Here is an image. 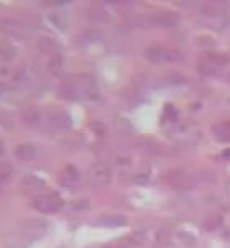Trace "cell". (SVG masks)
I'll return each mask as SVG.
<instances>
[{"label":"cell","mask_w":230,"mask_h":248,"mask_svg":"<svg viewBox=\"0 0 230 248\" xmlns=\"http://www.w3.org/2000/svg\"><path fill=\"white\" fill-rule=\"evenodd\" d=\"M105 248H122V247H118V245H109V247H105Z\"/></svg>","instance_id":"d6986e66"},{"label":"cell","mask_w":230,"mask_h":248,"mask_svg":"<svg viewBox=\"0 0 230 248\" xmlns=\"http://www.w3.org/2000/svg\"><path fill=\"white\" fill-rule=\"evenodd\" d=\"M49 120L52 122L55 127L59 128H64V130H67V128H70L72 125V118L68 115L65 110H60V108H55V107H52L50 110H49Z\"/></svg>","instance_id":"8992f818"},{"label":"cell","mask_w":230,"mask_h":248,"mask_svg":"<svg viewBox=\"0 0 230 248\" xmlns=\"http://www.w3.org/2000/svg\"><path fill=\"white\" fill-rule=\"evenodd\" d=\"M24 185H30V186H32V190L45 188V182H42L40 178H37V177H25ZM30 186H29V188H30Z\"/></svg>","instance_id":"9a60e30c"},{"label":"cell","mask_w":230,"mask_h":248,"mask_svg":"<svg viewBox=\"0 0 230 248\" xmlns=\"http://www.w3.org/2000/svg\"><path fill=\"white\" fill-rule=\"evenodd\" d=\"M198 72H200V74H204V75H217V74H220V70H218V68L207 65V63H204V62L198 63Z\"/></svg>","instance_id":"e0dca14e"},{"label":"cell","mask_w":230,"mask_h":248,"mask_svg":"<svg viewBox=\"0 0 230 248\" xmlns=\"http://www.w3.org/2000/svg\"><path fill=\"white\" fill-rule=\"evenodd\" d=\"M222 10H224V5H222V3H217V2H205V3H202V7H200V12H202V15H205V17L218 15Z\"/></svg>","instance_id":"7c38bea8"},{"label":"cell","mask_w":230,"mask_h":248,"mask_svg":"<svg viewBox=\"0 0 230 248\" xmlns=\"http://www.w3.org/2000/svg\"><path fill=\"white\" fill-rule=\"evenodd\" d=\"M200 62H204V63H207V65L215 67V68H218V70H222V67L227 65V63L230 62V57L225 52H207Z\"/></svg>","instance_id":"52a82bcc"},{"label":"cell","mask_w":230,"mask_h":248,"mask_svg":"<svg viewBox=\"0 0 230 248\" xmlns=\"http://www.w3.org/2000/svg\"><path fill=\"white\" fill-rule=\"evenodd\" d=\"M14 53H15L14 45H10L9 42H5V40L0 42V57H3V59H12Z\"/></svg>","instance_id":"5bb4252c"},{"label":"cell","mask_w":230,"mask_h":248,"mask_svg":"<svg viewBox=\"0 0 230 248\" xmlns=\"http://www.w3.org/2000/svg\"><path fill=\"white\" fill-rule=\"evenodd\" d=\"M148 180H150V170L147 169L137 171V175L133 177V182L139 183V185H145V183H148Z\"/></svg>","instance_id":"2e32d148"},{"label":"cell","mask_w":230,"mask_h":248,"mask_svg":"<svg viewBox=\"0 0 230 248\" xmlns=\"http://www.w3.org/2000/svg\"><path fill=\"white\" fill-rule=\"evenodd\" d=\"M14 155L17 157V160H20V162L29 163V162H32V160H35L37 148H35V145H32V143H20L15 147Z\"/></svg>","instance_id":"ba28073f"},{"label":"cell","mask_w":230,"mask_h":248,"mask_svg":"<svg viewBox=\"0 0 230 248\" xmlns=\"http://www.w3.org/2000/svg\"><path fill=\"white\" fill-rule=\"evenodd\" d=\"M3 150H5V145H3V142L0 140V155L3 154Z\"/></svg>","instance_id":"ac0fdd59"},{"label":"cell","mask_w":230,"mask_h":248,"mask_svg":"<svg viewBox=\"0 0 230 248\" xmlns=\"http://www.w3.org/2000/svg\"><path fill=\"white\" fill-rule=\"evenodd\" d=\"M148 24L157 29H174L179 24V17L172 12H157L148 18Z\"/></svg>","instance_id":"277c9868"},{"label":"cell","mask_w":230,"mask_h":248,"mask_svg":"<svg viewBox=\"0 0 230 248\" xmlns=\"http://www.w3.org/2000/svg\"><path fill=\"white\" fill-rule=\"evenodd\" d=\"M89 177H90L92 185L105 186V185H109L110 180H112V170H110V167L107 165V163L95 162V163H92V165H90Z\"/></svg>","instance_id":"3957f363"},{"label":"cell","mask_w":230,"mask_h":248,"mask_svg":"<svg viewBox=\"0 0 230 248\" xmlns=\"http://www.w3.org/2000/svg\"><path fill=\"white\" fill-rule=\"evenodd\" d=\"M145 57L153 63H170L182 60V53L175 48L162 47V45H153V47L145 50Z\"/></svg>","instance_id":"7a4b0ae2"},{"label":"cell","mask_w":230,"mask_h":248,"mask_svg":"<svg viewBox=\"0 0 230 248\" xmlns=\"http://www.w3.org/2000/svg\"><path fill=\"white\" fill-rule=\"evenodd\" d=\"M94 223L103 228H118V227H124V225L127 223V220L118 215H107V217H102V218L95 220Z\"/></svg>","instance_id":"9c48e42d"},{"label":"cell","mask_w":230,"mask_h":248,"mask_svg":"<svg viewBox=\"0 0 230 248\" xmlns=\"http://www.w3.org/2000/svg\"><path fill=\"white\" fill-rule=\"evenodd\" d=\"M22 120L25 122L27 125H37L38 120H40V112H38L37 107L33 105H27L22 108Z\"/></svg>","instance_id":"30bf717a"},{"label":"cell","mask_w":230,"mask_h":248,"mask_svg":"<svg viewBox=\"0 0 230 248\" xmlns=\"http://www.w3.org/2000/svg\"><path fill=\"white\" fill-rule=\"evenodd\" d=\"M214 135H215V139L220 140V142H230V120L215 125V127H214Z\"/></svg>","instance_id":"8fae6325"},{"label":"cell","mask_w":230,"mask_h":248,"mask_svg":"<svg viewBox=\"0 0 230 248\" xmlns=\"http://www.w3.org/2000/svg\"><path fill=\"white\" fill-rule=\"evenodd\" d=\"M12 173H14V169L9 165V163H7V162H0V188L10 182V178H12Z\"/></svg>","instance_id":"4fadbf2b"},{"label":"cell","mask_w":230,"mask_h":248,"mask_svg":"<svg viewBox=\"0 0 230 248\" xmlns=\"http://www.w3.org/2000/svg\"><path fill=\"white\" fill-rule=\"evenodd\" d=\"M80 183V175H79V170L75 169L74 165H68L65 167V170L62 171L60 175V185L67 190H75Z\"/></svg>","instance_id":"5b68a950"},{"label":"cell","mask_w":230,"mask_h":248,"mask_svg":"<svg viewBox=\"0 0 230 248\" xmlns=\"http://www.w3.org/2000/svg\"><path fill=\"white\" fill-rule=\"evenodd\" d=\"M64 198L59 193H45V195H38L32 200V207L40 213H47V215H53V213L62 212L64 208Z\"/></svg>","instance_id":"6da1fadb"}]
</instances>
